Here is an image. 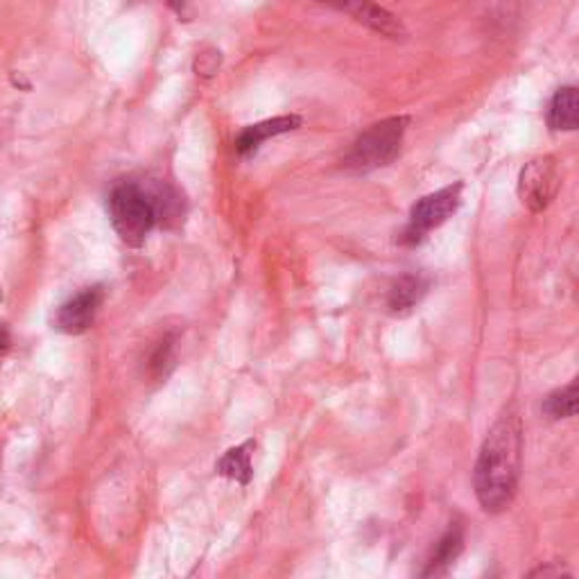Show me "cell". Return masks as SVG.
Returning a JSON list of instances; mask_svg holds the SVG:
<instances>
[{
  "instance_id": "6da1fadb",
  "label": "cell",
  "mask_w": 579,
  "mask_h": 579,
  "mask_svg": "<svg viewBox=\"0 0 579 579\" xmlns=\"http://www.w3.org/2000/svg\"><path fill=\"white\" fill-rule=\"evenodd\" d=\"M523 462V423L517 412H505L489 430L473 471L478 502L489 513L505 511L519 491Z\"/></svg>"
},
{
  "instance_id": "7a4b0ae2",
  "label": "cell",
  "mask_w": 579,
  "mask_h": 579,
  "mask_svg": "<svg viewBox=\"0 0 579 579\" xmlns=\"http://www.w3.org/2000/svg\"><path fill=\"white\" fill-rule=\"evenodd\" d=\"M410 120L406 116H395L371 124L362 132L351 150L342 159V168L349 172H371L378 168L390 166L403 146Z\"/></svg>"
},
{
  "instance_id": "3957f363",
  "label": "cell",
  "mask_w": 579,
  "mask_h": 579,
  "mask_svg": "<svg viewBox=\"0 0 579 579\" xmlns=\"http://www.w3.org/2000/svg\"><path fill=\"white\" fill-rule=\"evenodd\" d=\"M109 216L120 240L130 247H141L157 222L152 198L137 183H120L111 190Z\"/></svg>"
},
{
  "instance_id": "277c9868",
  "label": "cell",
  "mask_w": 579,
  "mask_h": 579,
  "mask_svg": "<svg viewBox=\"0 0 579 579\" xmlns=\"http://www.w3.org/2000/svg\"><path fill=\"white\" fill-rule=\"evenodd\" d=\"M462 188L465 183H453L446 186L432 196H426L419 200L410 213V224L403 231V242L406 244H419L432 229L441 227L450 216H453L460 204H462Z\"/></svg>"
},
{
  "instance_id": "5b68a950",
  "label": "cell",
  "mask_w": 579,
  "mask_h": 579,
  "mask_svg": "<svg viewBox=\"0 0 579 579\" xmlns=\"http://www.w3.org/2000/svg\"><path fill=\"white\" fill-rule=\"evenodd\" d=\"M561 183L557 161L552 157L532 159L519 177V198L532 213H541L555 200Z\"/></svg>"
},
{
  "instance_id": "8992f818",
  "label": "cell",
  "mask_w": 579,
  "mask_h": 579,
  "mask_svg": "<svg viewBox=\"0 0 579 579\" xmlns=\"http://www.w3.org/2000/svg\"><path fill=\"white\" fill-rule=\"evenodd\" d=\"M321 3L351 14L358 23L367 26L369 30L388 37L392 41H403L408 37L406 26L395 14H390L388 10L373 3V0H321Z\"/></svg>"
},
{
  "instance_id": "52a82bcc",
  "label": "cell",
  "mask_w": 579,
  "mask_h": 579,
  "mask_svg": "<svg viewBox=\"0 0 579 579\" xmlns=\"http://www.w3.org/2000/svg\"><path fill=\"white\" fill-rule=\"evenodd\" d=\"M102 299H104V290L98 286L82 290L80 295H76L73 299H69L59 308L57 329L69 336H80V333L89 331L102 306Z\"/></svg>"
},
{
  "instance_id": "ba28073f",
  "label": "cell",
  "mask_w": 579,
  "mask_h": 579,
  "mask_svg": "<svg viewBox=\"0 0 579 579\" xmlns=\"http://www.w3.org/2000/svg\"><path fill=\"white\" fill-rule=\"evenodd\" d=\"M297 127H301L299 116H279V118H272V120H263L259 124H251L238 137L236 150L240 154H251V152L259 150L266 141H270L279 134H286V132H292V130H297Z\"/></svg>"
},
{
  "instance_id": "9c48e42d",
  "label": "cell",
  "mask_w": 579,
  "mask_h": 579,
  "mask_svg": "<svg viewBox=\"0 0 579 579\" xmlns=\"http://www.w3.org/2000/svg\"><path fill=\"white\" fill-rule=\"evenodd\" d=\"M428 288H430V283L421 274H406V277H401L392 286V290L388 295L390 312L408 315L410 310H415L423 301V297L428 295Z\"/></svg>"
},
{
  "instance_id": "30bf717a",
  "label": "cell",
  "mask_w": 579,
  "mask_h": 579,
  "mask_svg": "<svg viewBox=\"0 0 579 579\" xmlns=\"http://www.w3.org/2000/svg\"><path fill=\"white\" fill-rule=\"evenodd\" d=\"M548 124L557 132H575L579 124V96L575 87H563L555 93L548 109Z\"/></svg>"
},
{
  "instance_id": "8fae6325",
  "label": "cell",
  "mask_w": 579,
  "mask_h": 579,
  "mask_svg": "<svg viewBox=\"0 0 579 579\" xmlns=\"http://www.w3.org/2000/svg\"><path fill=\"white\" fill-rule=\"evenodd\" d=\"M251 450H253V441H244L222 456V460L216 465L218 476L236 480L240 485H249L251 482Z\"/></svg>"
},
{
  "instance_id": "7c38bea8",
  "label": "cell",
  "mask_w": 579,
  "mask_h": 579,
  "mask_svg": "<svg viewBox=\"0 0 579 579\" xmlns=\"http://www.w3.org/2000/svg\"><path fill=\"white\" fill-rule=\"evenodd\" d=\"M465 548V537H462V530L460 528H450L443 539L437 543L430 561H428V568L423 570V577H430V575H443L450 566L456 563V559L460 557Z\"/></svg>"
},
{
  "instance_id": "4fadbf2b",
  "label": "cell",
  "mask_w": 579,
  "mask_h": 579,
  "mask_svg": "<svg viewBox=\"0 0 579 579\" xmlns=\"http://www.w3.org/2000/svg\"><path fill=\"white\" fill-rule=\"evenodd\" d=\"M577 397H579L577 380H572L570 385H566V388L552 392L543 401V412L550 419H570L577 415Z\"/></svg>"
},
{
  "instance_id": "5bb4252c",
  "label": "cell",
  "mask_w": 579,
  "mask_h": 579,
  "mask_svg": "<svg viewBox=\"0 0 579 579\" xmlns=\"http://www.w3.org/2000/svg\"><path fill=\"white\" fill-rule=\"evenodd\" d=\"M172 360H174V340L172 338H166L163 342H159V347L154 349L152 358H150V369L157 378L166 376L168 369L172 367Z\"/></svg>"
},
{
  "instance_id": "9a60e30c",
  "label": "cell",
  "mask_w": 579,
  "mask_h": 579,
  "mask_svg": "<svg viewBox=\"0 0 579 579\" xmlns=\"http://www.w3.org/2000/svg\"><path fill=\"white\" fill-rule=\"evenodd\" d=\"M3 345H8V336H6L3 327H0V347H3Z\"/></svg>"
}]
</instances>
